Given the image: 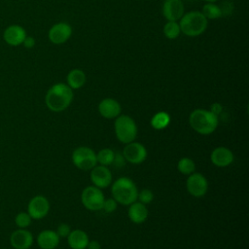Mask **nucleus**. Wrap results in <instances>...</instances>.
Wrapping results in <instances>:
<instances>
[{
    "label": "nucleus",
    "instance_id": "obj_1",
    "mask_svg": "<svg viewBox=\"0 0 249 249\" xmlns=\"http://www.w3.org/2000/svg\"><path fill=\"white\" fill-rule=\"evenodd\" d=\"M73 100L72 89L63 83L53 85L47 91L45 102L47 107L53 112H61L65 110Z\"/></svg>",
    "mask_w": 249,
    "mask_h": 249
},
{
    "label": "nucleus",
    "instance_id": "obj_2",
    "mask_svg": "<svg viewBox=\"0 0 249 249\" xmlns=\"http://www.w3.org/2000/svg\"><path fill=\"white\" fill-rule=\"evenodd\" d=\"M113 198L122 205H130L137 200L138 189L135 183L128 177L117 179L111 187Z\"/></svg>",
    "mask_w": 249,
    "mask_h": 249
},
{
    "label": "nucleus",
    "instance_id": "obj_3",
    "mask_svg": "<svg viewBox=\"0 0 249 249\" xmlns=\"http://www.w3.org/2000/svg\"><path fill=\"white\" fill-rule=\"evenodd\" d=\"M189 123L191 127L197 133L208 135L214 132L218 126V116L210 110L196 109L191 113Z\"/></svg>",
    "mask_w": 249,
    "mask_h": 249
},
{
    "label": "nucleus",
    "instance_id": "obj_4",
    "mask_svg": "<svg viewBox=\"0 0 249 249\" xmlns=\"http://www.w3.org/2000/svg\"><path fill=\"white\" fill-rule=\"evenodd\" d=\"M207 20L202 13L198 11L184 14L179 22L181 32L190 37L198 36L207 28Z\"/></svg>",
    "mask_w": 249,
    "mask_h": 249
},
{
    "label": "nucleus",
    "instance_id": "obj_5",
    "mask_svg": "<svg viewBox=\"0 0 249 249\" xmlns=\"http://www.w3.org/2000/svg\"><path fill=\"white\" fill-rule=\"evenodd\" d=\"M114 128L117 139L124 144L134 141L138 132L134 120L127 115L118 116L114 123Z\"/></svg>",
    "mask_w": 249,
    "mask_h": 249
},
{
    "label": "nucleus",
    "instance_id": "obj_6",
    "mask_svg": "<svg viewBox=\"0 0 249 249\" xmlns=\"http://www.w3.org/2000/svg\"><path fill=\"white\" fill-rule=\"evenodd\" d=\"M72 161L74 165L81 170H90L97 164L96 154L92 149L81 146L73 151Z\"/></svg>",
    "mask_w": 249,
    "mask_h": 249
},
{
    "label": "nucleus",
    "instance_id": "obj_7",
    "mask_svg": "<svg viewBox=\"0 0 249 249\" xmlns=\"http://www.w3.org/2000/svg\"><path fill=\"white\" fill-rule=\"evenodd\" d=\"M104 199L105 197L101 189L93 185L86 187L81 195V200L83 205L90 211L101 210Z\"/></svg>",
    "mask_w": 249,
    "mask_h": 249
},
{
    "label": "nucleus",
    "instance_id": "obj_8",
    "mask_svg": "<svg viewBox=\"0 0 249 249\" xmlns=\"http://www.w3.org/2000/svg\"><path fill=\"white\" fill-rule=\"evenodd\" d=\"M50 211V202L44 196L38 195L33 196L27 205V213L34 220L43 219Z\"/></svg>",
    "mask_w": 249,
    "mask_h": 249
},
{
    "label": "nucleus",
    "instance_id": "obj_9",
    "mask_svg": "<svg viewBox=\"0 0 249 249\" xmlns=\"http://www.w3.org/2000/svg\"><path fill=\"white\" fill-rule=\"evenodd\" d=\"M186 187L190 195L195 197H201L208 190V183L206 178L201 173L193 172L187 178Z\"/></svg>",
    "mask_w": 249,
    "mask_h": 249
},
{
    "label": "nucleus",
    "instance_id": "obj_10",
    "mask_svg": "<svg viewBox=\"0 0 249 249\" xmlns=\"http://www.w3.org/2000/svg\"><path fill=\"white\" fill-rule=\"evenodd\" d=\"M123 156L125 161L133 164H138L143 162L147 158V150L144 145L138 142H130L125 144L123 150Z\"/></svg>",
    "mask_w": 249,
    "mask_h": 249
},
{
    "label": "nucleus",
    "instance_id": "obj_11",
    "mask_svg": "<svg viewBox=\"0 0 249 249\" xmlns=\"http://www.w3.org/2000/svg\"><path fill=\"white\" fill-rule=\"evenodd\" d=\"M89 178L93 186L104 189L112 184V173L111 170L104 165L96 164L92 169H90Z\"/></svg>",
    "mask_w": 249,
    "mask_h": 249
},
{
    "label": "nucleus",
    "instance_id": "obj_12",
    "mask_svg": "<svg viewBox=\"0 0 249 249\" xmlns=\"http://www.w3.org/2000/svg\"><path fill=\"white\" fill-rule=\"evenodd\" d=\"M33 240V234L25 229H18L10 235V244L14 249H29Z\"/></svg>",
    "mask_w": 249,
    "mask_h": 249
},
{
    "label": "nucleus",
    "instance_id": "obj_13",
    "mask_svg": "<svg viewBox=\"0 0 249 249\" xmlns=\"http://www.w3.org/2000/svg\"><path fill=\"white\" fill-rule=\"evenodd\" d=\"M72 34V27L66 22H58L53 24L49 30V39L55 45L65 43Z\"/></svg>",
    "mask_w": 249,
    "mask_h": 249
},
{
    "label": "nucleus",
    "instance_id": "obj_14",
    "mask_svg": "<svg viewBox=\"0 0 249 249\" xmlns=\"http://www.w3.org/2000/svg\"><path fill=\"white\" fill-rule=\"evenodd\" d=\"M26 31L25 29L18 25V24H12L9 25L3 33V39L4 41L13 47H17L22 44L23 40L26 37Z\"/></svg>",
    "mask_w": 249,
    "mask_h": 249
},
{
    "label": "nucleus",
    "instance_id": "obj_15",
    "mask_svg": "<svg viewBox=\"0 0 249 249\" xmlns=\"http://www.w3.org/2000/svg\"><path fill=\"white\" fill-rule=\"evenodd\" d=\"M162 15L170 21H177L184 15V5L181 0H164Z\"/></svg>",
    "mask_w": 249,
    "mask_h": 249
},
{
    "label": "nucleus",
    "instance_id": "obj_16",
    "mask_svg": "<svg viewBox=\"0 0 249 249\" xmlns=\"http://www.w3.org/2000/svg\"><path fill=\"white\" fill-rule=\"evenodd\" d=\"M121 105L114 98H104L98 104V112L105 119H116L121 115Z\"/></svg>",
    "mask_w": 249,
    "mask_h": 249
},
{
    "label": "nucleus",
    "instance_id": "obj_17",
    "mask_svg": "<svg viewBox=\"0 0 249 249\" xmlns=\"http://www.w3.org/2000/svg\"><path fill=\"white\" fill-rule=\"evenodd\" d=\"M210 160L214 165L226 167L233 161V154L226 147H217L211 152Z\"/></svg>",
    "mask_w": 249,
    "mask_h": 249
},
{
    "label": "nucleus",
    "instance_id": "obj_18",
    "mask_svg": "<svg viewBox=\"0 0 249 249\" xmlns=\"http://www.w3.org/2000/svg\"><path fill=\"white\" fill-rule=\"evenodd\" d=\"M59 239L54 231L44 230L37 236V244L41 249H54L58 246Z\"/></svg>",
    "mask_w": 249,
    "mask_h": 249
},
{
    "label": "nucleus",
    "instance_id": "obj_19",
    "mask_svg": "<svg viewBox=\"0 0 249 249\" xmlns=\"http://www.w3.org/2000/svg\"><path fill=\"white\" fill-rule=\"evenodd\" d=\"M128 218L129 220L134 223V224H142L144 223L147 218H148V209L145 204L139 202V201H134L130 205H128Z\"/></svg>",
    "mask_w": 249,
    "mask_h": 249
},
{
    "label": "nucleus",
    "instance_id": "obj_20",
    "mask_svg": "<svg viewBox=\"0 0 249 249\" xmlns=\"http://www.w3.org/2000/svg\"><path fill=\"white\" fill-rule=\"evenodd\" d=\"M66 238L71 249H87L89 241L86 231L79 229L71 231Z\"/></svg>",
    "mask_w": 249,
    "mask_h": 249
},
{
    "label": "nucleus",
    "instance_id": "obj_21",
    "mask_svg": "<svg viewBox=\"0 0 249 249\" xmlns=\"http://www.w3.org/2000/svg\"><path fill=\"white\" fill-rule=\"evenodd\" d=\"M86 74L81 69H73L67 75V85L72 89H78L82 88L86 83Z\"/></svg>",
    "mask_w": 249,
    "mask_h": 249
},
{
    "label": "nucleus",
    "instance_id": "obj_22",
    "mask_svg": "<svg viewBox=\"0 0 249 249\" xmlns=\"http://www.w3.org/2000/svg\"><path fill=\"white\" fill-rule=\"evenodd\" d=\"M170 123V116L163 111L156 113L151 119V126L157 130L165 128Z\"/></svg>",
    "mask_w": 249,
    "mask_h": 249
},
{
    "label": "nucleus",
    "instance_id": "obj_23",
    "mask_svg": "<svg viewBox=\"0 0 249 249\" xmlns=\"http://www.w3.org/2000/svg\"><path fill=\"white\" fill-rule=\"evenodd\" d=\"M114 157H115V152L112 149L104 148L96 154V160H97V163L104 166H108L112 164Z\"/></svg>",
    "mask_w": 249,
    "mask_h": 249
},
{
    "label": "nucleus",
    "instance_id": "obj_24",
    "mask_svg": "<svg viewBox=\"0 0 249 249\" xmlns=\"http://www.w3.org/2000/svg\"><path fill=\"white\" fill-rule=\"evenodd\" d=\"M201 13L206 18V19H216L222 17L220 7L214 3H206L202 8Z\"/></svg>",
    "mask_w": 249,
    "mask_h": 249
},
{
    "label": "nucleus",
    "instance_id": "obj_25",
    "mask_svg": "<svg viewBox=\"0 0 249 249\" xmlns=\"http://www.w3.org/2000/svg\"><path fill=\"white\" fill-rule=\"evenodd\" d=\"M177 169L184 175H190L195 172L196 163L192 159L185 157L179 160L177 163Z\"/></svg>",
    "mask_w": 249,
    "mask_h": 249
},
{
    "label": "nucleus",
    "instance_id": "obj_26",
    "mask_svg": "<svg viewBox=\"0 0 249 249\" xmlns=\"http://www.w3.org/2000/svg\"><path fill=\"white\" fill-rule=\"evenodd\" d=\"M163 33L168 39H176L181 33L179 23L177 21L168 20L163 26Z\"/></svg>",
    "mask_w": 249,
    "mask_h": 249
},
{
    "label": "nucleus",
    "instance_id": "obj_27",
    "mask_svg": "<svg viewBox=\"0 0 249 249\" xmlns=\"http://www.w3.org/2000/svg\"><path fill=\"white\" fill-rule=\"evenodd\" d=\"M32 218L27 212H19L15 217V224L18 229H26L30 226Z\"/></svg>",
    "mask_w": 249,
    "mask_h": 249
},
{
    "label": "nucleus",
    "instance_id": "obj_28",
    "mask_svg": "<svg viewBox=\"0 0 249 249\" xmlns=\"http://www.w3.org/2000/svg\"><path fill=\"white\" fill-rule=\"evenodd\" d=\"M137 199L139 200V202H141V203H143L145 205L149 204L154 199V194L149 189H143L142 191L138 192Z\"/></svg>",
    "mask_w": 249,
    "mask_h": 249
},
{
    "label": "nucleus",
    "instance_id": "obj_29",
    "mask_svg": "<svg viewBox=\"0 0 249 249\" xmlns=\"http://www.w3.org/2000/svg\"><path fill=\"white\" fill-rule=\"evenodd\" d=\"M118 202L112 197L108 199H104L103 205H102V210L106 213H112L117 209Z\"/></svg>",
    "mask_w": 249,
    "mask_h": 249
},
{
    "label": "nucleus",
    "instance_id": "obj_30",
    "mask_svg": "<svg viewBox=\"0 0 249 249\" xmlns=\"http://www.w3.org/2000/svg\"><path fill=\"white\" fill-rule=\"evenodd\" d=\"M71 231V228L69 225L65 224V223H61L58 225L57 229H56V233L59 237H67L68 234Z\"/></svg>",
    "mask_w": 249,
    "mask_h": 249
},
{
    "label": "nucleus",
    "instance_id": "obj_31",
    "mask_svg": "<svg viewBox=\"0 0 249 249\" xmlns=\"http://www.w3.org/2000/svg\"><path fill=\"white\" fill-rule=\"evenodd\" d=\"M220 9L222 12V16L223 15H231L233 10V5L231 1H225L222 3V6L220 7Z\"/></svg>",
    "mask_w": 249,
    "mask_h": 249
},
{
    "label": "nucleus",
    "instance_id": "obj_32",
    "mask_svg": "<svg viewBox=\"0 0 249 249\" xmlns=\"http://www.w3.org/2000/svg\"><path fill=\"white\" fill-rule=\"evenodd\" d=\"M124 162H125V160H124L123 154L115 153V157H114L112 164H114L117 167H122L124 164Z\"/></svg>",
    "mask_w": 249,
    "mask_h": 249
},
{
    "label": "nucleus",
    "instance_id": "obj_33",
    "mask_svg": "<svg viewBox=\"0 0 249 249\" xmlns=\"http://www.w3.org/2000/svg\"><path fill=\"white\" fill-rule=\"evenodd\" d=\"M22 44H23V46L26 49H31V48H33L35 46V39L33 37H31V36H26L25 39L23 40Z\"/></svg>",
    "mask_w": 249,
    "mask_h": 249
},
{
    "label": "nucleus",
    "instance_id": "obj_34",
    "mask_svg": "<svg viewBox=\"0 0 249 249\" xmlns=\"http://www.w3.org/2000/svg\"><path fill=\"white\" fill-rule=\"evenodd\" d=\"M210 111H211L213 114H215L216 116H218L219 114L222 113L223 107H222V105H221L220 103H217V102H216V103H213V104L211 105Z\"/></svg>",
    "mask_w": 249,
    "mask_h": 249
},
{
    "label": "nucleus",
    "instance_id": "obj_35",
    "mask_svg": "<svg viewBox=\"0 0 249 249\" xmlns=\"http://www.w3.org/2000/svg\"><path fill=\"white\" fill-rule=\"evenodd\" d=\"M87 249H101V245L97 240H91L89 241Z\"/></svg>",
    "mask_w": 249,
    "mask_h": 249
},
{
    "label": "nucleus",
    "instance_id": "obj_36",
    "mask_svg": "<svg viewBox=\"0 0 249 249\" xmlns=\"http://www.w3.org/2000/svg\"><path fill=\"white\" fill-rule=\"evenodd\" d=\"M203 1H205L206 3H215L218 0H203Z\"/></svg>",
    "mask_w": 249,
    "mask_h": 249
}]
</instances>
